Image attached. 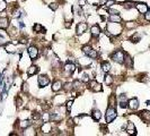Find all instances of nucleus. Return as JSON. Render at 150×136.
Wrapping results in <instances>:
<instances>
[{
    "mask_svg": "<svg viewBox=\"0 0 150 136\" xmlns=\"http://www.w3.org/2000/svg\"><path fill=\"white\" fill-rule=\"evenodd\" d=\"M122 32V25L120 23H114L111 22L107 24L106 26V35L112 36V35H120Z\"/></svg>",
    "mask_w": 150,
    "mask_h": 136,
    "instance_id": "nucleus-1",
    "label": "nucleus"
},
{
    "mask_svg": "<svg viewBox=\"0 0 150 136\" xmlns=\"http://www.w3.org/2000/svg\"><path fill=\"white\" fill-rule=\"evenodd\" d=\"M117 113H116V110H115L114 107L109 106L108 108H107L106 110V115H105V119H106V124H109L112 123L113 120H114L115 118H116Z\"/></svg>",
    "mask_w": 150,
    "mask_h": 136,
    "instance_id": "nucleus-2",
    "label": "nucleus"
},
{
    "mask_svg": "<svg viewBox=\"0 0 150 136\" xmlns=\"http://www.w3.org/2000/svg\"><path fill=\"white\" fill-rule=\"evenodd\" d=\"M124 57H125V55H124L123 51L122 50H117L112 55V59L115 62H117V64H123L124 62Z\"/></svg>",
    "mask_w": 150,
    "mask_h": 136,
    "instance_id": "nucleus-3",
    "label": "nucleus"
},
{
    "mask_svg": "<svg viewBox=\"0 0 150 136\" xmlns=\"http://www.w3.org/2000/svg\"><path fill=\"white\" fill-rule=\"evenodd\" d=\"M88 87L92 91H94V92H101V91L103 90L101 83H98L97 81H90V82H88Z\"/></svg>",
    "mask_w": 150,
    "mask_h": 136,
    "instance_id": "nucleus-4",
    "label": "nucleus"
},
{
    "mask_svg": "<svg viewBox=\"0 0 150 136\" xmlns=\"http://www.w3.org/2000/svg\"><path fill=\"white\" fill-rule=\"evenodd\" d=\"M37 81H38V85H39V87H45L47 84L50 83V78L47 77L46 75H39Z\"/></svg>",
    "mask_w": 150,
    "mask_h": 136,
    "instance_id": "nucleus-5",
    "label": "nucleus"
},
{
    "mask_svg": "<svg viewBox=\"0 0 150 136\" xmlns=\"http://www.w3.org/2000/svg\"><path fill=\"white\" fill-rule=\"evenodd\" d=\"M63 70H64V73H67V75H71V74L76 70L75 64H73V62H68L66 66H64Z\"/></svg>",
    "mask_w": 150,
    "mask_h": 136,
    "instance_id": "nucleus-6",
    "label": "nucleus"
},
{
    "mask_svg": "<svg viewBox=\"0 0 150 136\" xmlns=\"http://www.w3.org/2000/svg\"><path fill=\"white\" fill-rule=\"evenodd\" d=\"M139 117L142 119L145 123H147V124L150 123V111H148V110H143V111H141L139 113Z\"/></svg>",
    "mask_w": 150,
    "mask_h": 136,
    "instance_id": "nucleus-7",
    "label": "nucleus"
},
{
    "mask_svg": "<svg viewBox=\"0 0 150 136\" xmlns=\"http://www.w3.org/2000/svg\"><path fill=\"white\" fill-rule=\"evenodd\" d=\"M28 53H29V57L32 60H35L38 56V50L36 47H29L28 48Z\"/></svg>",
    "mask_w": 150,
    "mask_h": 136,
    "instance_id": "nucleus-8",
    "label": "nucleus"
},
{
    "mask_svg": "<svg viewBox=\"0 0 150 136\" xmlns=\"http://www.w3.org/2000/svg\"><path fill=\"white\" fill-rule=\"evenodd\" d=\"M135 8L139 10L140 14H146L147 11L149 10L148 6H147L146 4H142V2H138V4H135Z\"/></svg>",
    "mask_w": 150,
    "mask_h": 136,
    "instance_id": "nucleus-9",
    "label": "nucleus"
},
{
    "mask_svg": "<svg viewBox=\"0 0 150 136\" xmlns=\"http://www.w3.org/2000/svg\"><path fill=\"white\" fill-rule=\"evenodd\" d=\"M128 107L130 108L131 110H137L138 108H139V101H138V99H131L130 101H128Z\"/></svg>",
    "mask_w": 150,
    "mask_h": 136,
    "instance_id": "nucleus-10",
    "label": "nucleus"
},
{
    "mask_svg": "<svg viewBox=\"0 0 150 136\" xmlns=\"http://www.w3.org/2000/svg\"><path fill=\"white\" fill-rule=\"evenodd\" d=\"M87 27H88V25L86 24V23H79V24L77 25V34L78 35H81V34H84L85 32H86Z\"/></svg>",
    "mask_w": 150,
    "mask_h": 136,
    "instance_id": "nucleus-11",
    "label": "nucleus"
},
{
    "mask_svg": "<svg viewBox=\"0 0 150 136\" xmlns=\"http://www.w3.org/2000/svg\"><path fill=\"white\" fill-rule=\"evenodd\" d=\"M126 132H128L129 135H135L137 134V129H135V126L133 123L129 121L128 125H126Z\"/></svg>",
    "mask_w": 150,
    "mask_h": 136,
    "instance_id": "nucleus-12",
    "label": "nucleus"
},
{
    "mask_svg": "<svg viewBox=\"0 0 150 136\" xmlns=\"http://www.w3.org/2000/svg\"><path fill=\"white\" fill-rule=\"evenodd\" d=\"M118 104L121 108H126L128 107V99H126L125 94H121L118 96Z\"/></svg>",
    "mask_w": 150,
    "mask_h": 136,
    "instance_id": "nucleus-13",
    "label": "nucleus"
},
{
    "mask_svg": "<svg viewBox=\"0 0 150 136\" xmlns=\"http://www.w3.org/2000/svg\"><path fill=\"white\" fill-rule=\"evenodd\" d=\"M9 26V19L7 17H0V28L6 30Z\"/></svg>",
    "mask_w": 150,
    "mask_h": 136,
    "instance_id": "nucleus-14",
    "label": "nucleus"
},
{
    "mask_svg": "<svg viewBox=\"0 0 150 136\" xmlns=\"http://www.w3.org/2000/svg\"><path fill=\"white\" fill-rule=\"evenodd\" d=\"M90 34H92L93 36H98L101 34V28L98 25H93L92 27H90Z\"/></svg>",
    "mask_w": 150,
    "mask_h": 136,
    "instance_id": "nucleus-15",
    "label": "nucleus"
},
{
    "mask_svg": "<svg viewBox=\"0 0 150 136\" xmlns=\"http://www.w3.org/2000/svg\"><path fill=\"white\" fill-rule=\"evenodd\" d=\"M62 89V82L59 81V79H56V81L53 82L52 84V91H54V92H58V91H60Z\"/></svg>",
    "mask_w": 150,
    "mask_h": 136,
    "instance_id": "nucleus-16",
    "label": "nucleus"
},
{
    "mask_svg": "<svg viewBox=\"0 0 150 136\" xmlns=\"http://www.w3.org/2000/svg\"><path fill=\"white\" fill-rule=\"evenodd\" d=\"M124 64L128 68H132V66H133V60L129 55H125V57H124Z\"/></svg>",
    "mask_w": 150,
    "mask_h": 136,
    "instance_id": "nucleus-17",
    "label": "nucleus"
},
{
    "mask_svg": "<svg viewBox=\"0 0 150 136\" xmlns=\"http://www.w3.org/2000/svg\"><path fill=\"white\" fill-rule=\"evenodd\" d=\"M109 22H114V23H121L122 22V18L118 14H113V15L109 16Z\"/></svg>",
    "mask_w": 150,
    "mask_h": 136,
    "instance_id": "nucleus-18",
    "label": "nucleus"
},
{
    "mask_svg": "<svg viewBox=\"0 0 150 136\" xmlns=\"http://www.w3.org/2000/svg\"><path fill=\"white\" fill-rule=\"evenodd\" d=\"M38 72V67L37 66H31L29 68H28V70H27V75L28 76H33V75H35L36 73Z\"/></svg>",
    "mask_w": 150,
    "mask_h": 136,
    "instance_id": "nucleus-19",
    "label": "nucleus"
},
{
    "mask_svg": "<svg viewBox=\"0 0 150 136\" xmlns=\"http://www.w3.org/2000/svg\"><path fill=\"white\" fill-rule=\"evenodd\" d=\"M51 129H52V125H51L49 121H44V125L42 126V132L49 133V132H51Z\"/></svg>",
    "mask_w": 150,
    "mask_h": 136,
    "instance_id": "nucleus-20",
    "label": "nucleus"
},
{
    "mask_svg": "<svg viewBox=\"0 0 150 136\" xmlns=\"http://www.w3.org/2000/svg\"><path fill=\"white\" fill-rule=\"evenodd\" d=\"M33 30H34V32H36V33H45V28L42 26L41 24H35Z\"/></svg>",
    "mask_w": 150,
    "mask_h": 136,
    "instance_id": "nucleus-21",
    "label": "nucleus"
},
{
    "mask_svg": "<svg viewBox=\"0 0 150 136\" xmlns=\"http://www.w3.org/2000/svg\"><path fill=\"white\" fill-rule=\"evenodd\" d=\"M102 70H103L104 73H108L109 70H111V64L107 61H104L103 64H102Z\"/></svg>",
    "mask_w": 150,
    "mask_h": 136,
    "instance_id": "nucleus-22",
    "label": "nucleus"
},
{
    "mask_svg": "<svg viewBox=\"0 0 150 136\" xmlns=\"http://www.w3.org/2000/svg\"><path fill=\"white\" fill-rule=\"evenodd\" d=\"M32 125V123H31L29 120H23V121H21L19 123V127L21 128H23V129H26V128H28V127Z\"/></svg>",
    "mask_w": 150,
    "mask_h": 136,
    "instance_id": "nucleus-23",
    "label": "nucleus"
},
{
    "mask_svg": "<svg viewBox=\"0 0 150 136\" xmlns=\"http://www.w3.org/2000/svg\"><path fill=\"white\" fill-rule=\"evenodd\" d=\"M92 115H93V119H94L95 121H98L101 119V117H102V113H101L99 110H94Z\"/></svg>",
    "mask_w": 150,
    "mask_h": 136,
    "instance_id": "nucleus-24",
    "label": "nucleus"
},
{
    "mask_svg": "<svg viewBox=\"0 0 150 136\" xmlns=\"http://www.w3.org/2000/svg\"><path fill=\"white\" fill-rule=\"evenodd\" d=\"M122 6L125 8V9H132V8L135 7V4L132 2V1H125V2H123Z\"/></svg>",
    "mask_w": 150,
    "mask_h": 136,
    "instance_id": "nucleus-25",
    "label": "nucleus"
},
{
    "mask_svg": "<svg viewBox=\"0 0 150 136\" xmlns=\"http://www.w3.org/2000/svg\"><path fill=\"white\" fill-rule=\"evenodd\" d=\"M130 41L133 42V43H137V42H139V41H140V35H139L138 33H135L134 35H132L131 38H130Z\"/></svg>",
    "mask_w": 150,
    "mask_h": 136,
    "instance_id": "nucleus-26",
    "label": "nucleus"
},
{
    "mask_svg": "<svg viewBox=\"0 0 150 136\" xmlns=\"http://www.w3.org/2000/svg\"><path fill=\"white\" fill-rule=\"evenodd\" d=\"M87 56H88L89 58H92V59H96V58L98 57V53H97V51H96V50L92 49V50H90V52H89Z\"/></svg>",
    "mask_w": 150,
    "mask_h": 136,
    "instance_id": "nucleus-27",
    "label": "nucleus"
},
{
    "mask_svg": "<svg viewBox=\"0 0 150 136\" xmlns=\"http://www.w3.org/2000/svg\"><path fill=\"white\" fill-rule=\"evenodd\" d=\"M113 5H115V0H107L106 1V4L104 5V8H109V7H112Z\"/></svg>",
    "mask_w": 150,
    "mask_h": 136,
    "instance_id": "nucleus-28",
    "label": "nucleus"
},
{
    "mask_svg": "<svg viewBox=\"0 0 150 136\" xmlns=\"http://www.w3.org/2000/svg\"><path fill=\"white\" fill-rule=\"evenodd\" d=\"M105 82H106L107 85H111L113 83V77L111 75H108V74H107V75L105 76Z\"/></svg>",
    "mask_w": 150,
    "mask_h": 136,
    "instance_id": "nucleus-29",
    "label": "nucleus"
},
{
    "mask_svg": "<svg viewBox=\"0 0 150 136\" xmlns=\"http://www.w3.org/2000/svg\"><path fill=\"white\" fill-rule=\"evenodd\" d=\"M6 8H7V4H6L5 0H0V13L4 11Z\"/></svg>",
    "mask_w": 150,
    "mask_h": 136,
    "instance_id": "nucleus-30",
    "label": "nucleus"
},
{
    "mask_svg": "<svg viewBox=\"0 0 150 136\" xmlns=\"http://www.w3.org/2000/svg\"><path fill=\"white\" fill-rule=\"evenodd\" d=\"M72 103H73V100H69L67 102V111H71V108H72Z\"/></svg>",
    "mask_w": 150,
    "mask_h": 136,
    "instance_id": "nucleus-31",
    "label": "nucleus"
},
{
    "mask_svg": "<svg viewBox=\"0 0 150 136\" xmlns=\"http://www.w3.org/2000/svg\"><path fill=\"white\" fill-rule=\"evenodd\" d=\"M49 7H50L52 10H56V9H58V7H59V5L56 4V2H51V4L49 5Z\"/></svg>",
    "mask_w": 150,
    "mask_h": 136,
    "instance_id": "nucleus-32",
    "label": "nucleus"
},
{
    "mask_svg": "<svg viewBox=\"0 0 150 136\" xmlns=\"http://www.w3.org/2000/svg\"><path fill=\"white\" fill-rule=\"evenodd\" d=\"M42 119H43L44 121H50L51 116L49 115V113H43V115H42Z\"/></svg>",
    "mask_w": 150,
    "mask_h": 136,
    "instance_id": "nucleus-33",
    "label": "nucleus"
},
{
    "mask_svg": "<svg viewBox=\"0 0 150 136\" xmlns=\"http://www.w3.org/2000/svg\"><path fill=\"white\" fill-rule=\"evenodd\" d=\"M125 26L128 28H133V27H135V23L134 22H128L125 24Z\"/></svg>",
    "mask_w": 150,
    "mask_h": 136,
    "instance_id": "nucleus-34",
    "label": "nucleus"
},
{
    "mask_svg": "<svg viewBox=\"0 0 150 136\" xmlns=\"http://www.w3.org/2000/svg\"><path fill=\"white\" fill-rule=\"evenodd\" d=\"M39 118H41V116H39L37 112H34V115H33V119H34V120H38Z\"/></svg>",
    "mask_w": 150,
    "mask_h": 136,
    "instance_id": "nucleus-35",
    "label": "nucleus"
},
{
    "mask_svg": "<svg viewBox=\"0 0 150 136\" xmlns=\"http://www.w3.org/2000/svg\"><path fill=\"white\" fill-rule=\"evenodd\" d=\"M7 43V41H6V39L5 38H2L1 35H0V45H2V44H6Z\"/></svg>",
    "mask_w": 150,
    "mask_h": 136,
    "instance_id": "nucleus-36",
    "label": "nucleus"
},
{
    "mask_svg": "<svg viewBox=\"0 0 150 136\" xmlns=\"http://www.w3.org/2000/svg\"><path fill=\"white\" fill-rule=\"evenodd\" d=\"M28 91V85L26 83H24L23 84V92H27Z\"/></svg>",
    "mask_w": 150,
    "mask_h": 136,
    "instance_id": "nucleus-37",
    "label": "nucleus"
},
{
    "mask_svg": "<svg viewBox=\"0 0 150 136\" xmlns=\"http://www.w3.org/2000/svg\"><path fill=\"white\" fill-rule=\"evenodd\" d=\"M145 18H146V21H150V11H149V10L146 13V15H145Z\"/></svg>",
    "mask_w": 150,
    "mask_h": 136,
    "instance_id": "nucleus-38",
    "label": "nucleus"
},
{
    "mask_svg": "<svg viewBox=\"0 0 150 136\" xmlns=\"http://www.w3.org/2000/svg\"><path fill=\"white\" fill-rule=\"evenodd\" d=\"M106 1L107 0H99V5L102 6V7H104V5L106 4Z\"/></svg>",
    "mask_w": 150,
    "mask_h": 136,
    "instance_id": "nucleus-39",
    "label": "nucleus"
}]
</instances>
